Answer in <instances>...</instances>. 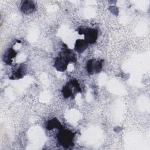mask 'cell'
<instances>
[{
	"mask_svg": "<svg viewBox=\"0 0 150 150\" xmlns=\"http://www.w3.org/2000/svg\"><path fill=\"white\" fill-rule=\"evenodd\" d=\"M77 58L75 53L63 44V48L59 55L55 58L54 67L58 71H64L70 63H76Z\"/></svg>",
	"mask_w": 150,
	"mask_h": 150,
	"instance_id": "6da1fadb",
	"label": "cell"
},
{
	"mask_svg": "<svg viewBox=\"0 0 150 150\" xmlns=\"http://www.w3.org/2000/svg\"><path fill=\"white\" fill-rule=\"evenodd\" d=\"M74 132L69 129H65L64 127L59 129L56 135V139L59 144L67 149L71 148L74 146Z\"/></svg>",
	"mask_w": 150,
	"mask_h": 150,
	"instance_id": "7a4b0ae2",
	"label": "cell"
},
{
	"mask_svg": "<svg viewBox=\"0 0 150 150\" xmlns=\"http://www.w3.org/2000/svg\"><path fill=\"white\" fill-rule=\"evenodd\" d=\"M81 92V88L76 79H71L67 82L62 87V93L64 98L74 99L79 93Z\"/></svg>",
	"mask_w": 150,
	"mask_h": 150,
	"instance_id": "3957f363",
	"label": "cell"
},
{
	"mask_svg": "<svg viewBox=\"0 0 150 150\" xmlns=\"http://www.w3.org/2000/svg\"><path fill=\"white\" fill-rule=\"evenodd\" d=\"M77 32L79 35H84L85 40L88 44L95 43L98 39V32L95 28H88L86 26H80L77 28Z\"/></svg>",
	"mask_w": 150,
	"mask_h": 150,
	"instance_id": "277c9868",
	"label": "cell"
},
{
	"mask_svg": "<svg viewBox=\"0 0 150 150\" xmlns=\"http://www.w3.org/2000/svg\"><path fill=\"white\" fill-rule=\"evenodd\" d=\"M104 60L100 59H91L87 61L86 69L89 74H93L100 73L103 66Z\"/></svg>",
	"mask_w": 150,
	"mask_h": 150,
	"instance_id": "5b68a950",
	"label": "cell"
},
{
	"mask_svg": "<svg viewBox=\"0 0 150 150\" xmlns=\"http://www.w3.org/2000/svg\"><path fill=\"white\" fill-rule=\"evenodd\" d=\"M28 72V67L26 64H20L12 70V74L9 77L11 80H19L22 79Z\"/></svg>",
	"mask_w": 150,
	"mask_h": 150,
	"instance_id": "8992f818",
	"label": "cell"
},
{
	"mask_svg": "<svg viewBox=\"0 0 150 150\" xmlns=\"http://www.w3.org/2000/svg\"><path fill=\"white\" fill-rule=\"evenodd\" d=\"M21 5V10L25 14L31 13L35 9V5L32 1H23Z\"/></svg>",
	"mask_w": 150,
	"mask_h": 150,
	"instance_id": "52a82bcc",
	"label": "cell"
},
{
	"mask_svg": "<svg viewBox=\"0 0 150 150\" xmlns=\"http://www.w3.org/2000/svg\"><path fill=\"white\" fill-rule=\"evenodd\" d=\"M17 52L12 48H9L4 53L2 57L3 61L8 65H11L13 62V59L16 57Z\"/></svg>",
	"mask_w": 150,
	"mask_h": 150,
	"instance_id": "ba28073f",
	"label": "cell"
},
{
	"mask_svg": "<svg viewBox=\"0 0 150 150\" xmlns=\"http://www.w3.org/2000/svg\"><path fill=\"white\" fill-rule=\"evenodd\" d=\"M88 45V42L84 39H77L74 44V50L79 53H82L87 49Z\"/></svg>",
	"mask_w": 150,
	"mask_h": 150,
	"instance_id": "9c48e42d",
	"label": "cell"
},
{
	"mask_svg": "<svg viewBox=\"0 0 150 150\" xmlns=\"http://www.w3.org/2000/svg\"><path fill=\"white\" fill-rule=\"evenodd\" d=\"M45 127L47 130H52L53 129H57L59 130L63 128V126L62 125L60 122L56 117L47 121L46 123Z\"/></svg>",
	"mask_w": 150,
	"mask_h": 150,
	"instance_id": "30bf717a",
	"label": "cell"
}]
</instances>
